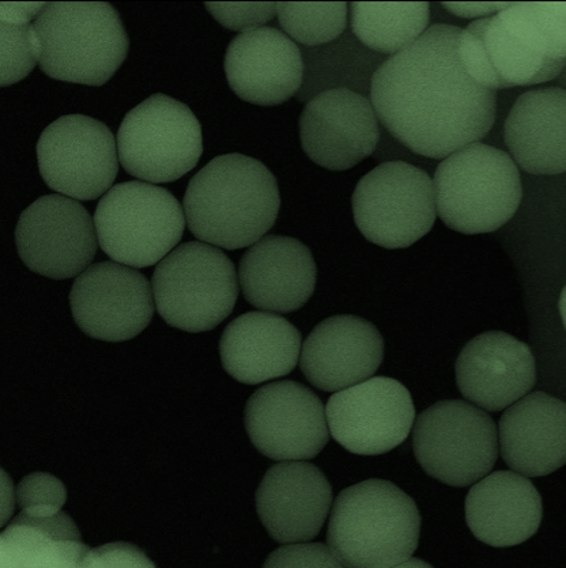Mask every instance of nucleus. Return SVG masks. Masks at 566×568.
<instances>
[{"instance_id":"nucleus-1","label":"nucleus","mask_w":566,"mask_h":568,"mask_svg":"<svg viewBox=\"0 0 566 568\" xmlns=\"http://www.w3.org/2000/svg\"><path fill=\"white\" fill-rule=\"evenodd\" d=\"M462 30L431 27L372 78L370 100L378 122L427 159L445 160L479 143L495 124V92L479 87L457 54Z\"/></svg>"},{"instance_id":"nucleus-2","label":"nucleus","mask_w":566,"mask_h":568,"mask_svg":"<svg viewBox=\"0 0 566 568\" xmlns=\"http://www.w3.org/2000/svg\"><path fill=\"white\" fill-rule=\"evenodd\" d=\"M281 209L279 183L261 161L216 156L191 179L184 196L186 226L202 243L236 251L261 241Z\"/></svg>"},{"instance_id":"nucleus-3","label":"nucleus","mask_w":566,"mask_h":568,"mask_svg":"<svg viewBox=\"0 0 566 568\" xmlns=\"http://www.w3.org/2000/svg\"><path fill=\"white\" fill-rule=\"evenodd\" d=\"M420 534L415 501L393 483L371 479L335 499L327 546L346 568H393L417 551Z\"/></svg>"},{"instance_id":"nucleus-4","label":"nucleus","mask_w":566,"mask_h":568,"mask_svg":"<svg viewBox=\"0 0 566 568\" xmlns=\"http://www.w3.org/2000/svg\"><path fill=\"white\" fill-rule=\"evenodd\" d=\"M33 27L40 69L52 80L102 87L129 54L122 18L108 3H47Z\"/></svg>"},{"instance_id":"nucleus-5","label":"nucleus","mask_w":566,"mask_h":568,"mask_svg":"<svg viewBox=\"0 0 566 568\" xmlns=\"http://www.w3.org/2000/svg\"><path fill=\"white\" fill-rule=\"evenodd\" d=\"M433 186L437 215L453 231L468 235L498 231L519 210L523 196L512 156L482 143L443 160Z\"/></svg>"},{"instance_id":"nucleus-6","label":"nucleus","mask_w":566,"mask_h":568,"mask_svg":"<svg viewBox=\"0 0 566 568\" xmlns=\"http://www.w3.org/2000/svg\"><path fill=\"white\" fill-rule=\"evenodd\" d=\"M156 312L173 328L201 334L231 316L239 297V274L220 247L186 243L156 264Z\"/></svg>"},{"instance_id":"nucleus-7","label":"nucleus","mask_w":566,"mask_h":568,"mask_svg":"<svg viewBox=\"0 0 566 568\" xmlns=\"http://www.w3.org/2000/svg\"><path fill=\"white\" fill-rule=\"evenodd\" d=\"M185 222L178 199L144 181L112 186L94 214L101 250L131 268L161 263L182 240Z\"/></svg>"},{"instance_id":"nucleus-8","label":"nucleus","mask_w":566,"mask_h":568,"mask_svg":"<svg viewBox=\"0 0 566 568\" xmlns=\"http://www.w3.org/2000/svg\"><path fill=\"white\" fill-rule=\"evenodd\" d=\"M117 141L124 171L149 184L182 179L203 154L202 126L194 112L165 94L149 97L131 109Z\"/></svg>"},{"instance_id":"nucleus-9","label":"nucleus","mask_w":566,"mask_h":568,"mask_svg":"<svg viewBox=\"0 0 566 568\" xmlns=\"http://www.w3.org/2000/svg\"><path fill=\"white\" fill-rule=\"evenodd\" d=\"M352 204L358 231L385 250L417 243L437 217L429 174L402 161L384 162L365 174L355 186Z\"/></svg>"},{"instance_id":"nucleus-10","label":"nucleus","mask_w":566,"mask_h":568,"mask_svg":"<svg viewBox=\"0 0 566 568\" xmlns=\"http://www.w3.org/2000/svg\"><path fill=\"white\" fill-rule=\"evenodd\" d=\"M413 447L421 467L433 479L453 487L472 486L495 468L496 423L466 402H439L415 420Z\"/></svg>"},{"instance_id":"nucleus-11","label":"nucleus","mask_w":566,"mask_h":568,"mask_svg":"<svg viewBox=\"0 0 566 568\" xmlns=\"http://www.w3.org/2000/svg\"><path fill=\"white\" fill-rule=\"evenodd\" d=\"M38 161L41 178L59 195L94 201L104 196L117 180L118 141L100 120L69 114L43 131Z\"/></svg>"},{"instance_id":"nucleus-12","label":"nucleus","mask_w":566,"mask_h":568,"mask_svg":"<svg viewBox=\"0 0 566 568\" xmlns=\"http://www.w3.org/2000/svg\"><path fill=\"white\" fill-rule=\"evenodd\" d=\"M16 244L30 271L64 281L90 267L99 239L94 220L81 203L63 195H47L21 214Z\"/></svg>"},{"instance_id":"nucleus-13","label":"nucleus","mask_w":566,"mask_h":568,"mask_svg":"<svg viewBox=\"0 0 566 568\" xmlns=\"http://www.w3.org/2000/svg\"><path fill=\"white\" fill-rule=\"evenodd\" d=\"M251 443L271 460H312L330 440L326 408L321 398L294 381L262 386L245 406Z\"/></svg>"},{"instance_id":"nucleus-14","label":"nucleus","mask_w":566,"mask_h":568,"mask_svg":"<svg viewBox=\"0 0 566 568\" xmlns=\"http://www.w3.org/2000/svg\"><path fill=\"white\" fill-rule=\"evenodd\" d=\"M70 306L83 334L102 342H128L152 323L153 286L135 268L102 262L90 265L77 277Z\"/></svg>"},{"instance_id":"nucleus-15","label":"nucleus","mask_w":566,"mask_h":568,"mask_svg":"<svg viewBox=\"0 0 566 568\" xmlns=\"http://www.w3.org/2000/svg\"><path fill=\"white\" fill-rule=\"evenodd\" d=\"M330 434L346 450L378 456L405 443L415 420L411 392L400 381L375 377L336 392L326 408Z\"/></svg>"},{"instance_id":"nucleus-16","label":"nucleus","mask_w":566,"mask_h":568,"mask_svg":"<svg viewBox=\"0 0 566 568\" xmlns=\"http://www.w3.org/2000/svg\"><path fill=\"white\" fill-rule=\"evenodd\" d=\"M300 139L316 165L343 172L375 153L381 129L375 108L364 94L330 89L306 102L300 118Z\"/></svg>"},{"instance_id":"nucleus-17","label":"nucleus","mask_w":566,"mask_h":568,"mask_svg":"<svg viewBox=\"0 0 566 568\" xmlns=\"http://www.w3.org/2000/svg\"><path fill=\"white\" fill-rule=\"evenodd\" d=\"M225 72L229 87L241 100L275 106L300 93L305 63L300 47L286 33L262 27L232 40Z\"/></svg>"},{"instance_id":"nucleus-18","label":"nucleus","mask_w":566,"mask_h":568,"mask_svg":"<svg viewBox=\"0 0 566 568\" xmlns=\"http://www.w3.org/2000/svg\"><path fill=\"white\" fill-rule=\"evenodd\" d=\"M333 505V488L316 465L286 462L264 475L256 510L271 539L281 544L310 542L323 528Z\"/></svg>"},{"instance_id":"nucleus-19","label":"nucleus","mask_w":566,"mask_h":568,"mask_svg":"<svg viewBox=\"0 0 566 568\" xmlns=\"http://www.w3.org/2000/svg\"><path fill=\"white\" fill-rule=\"evenodd\" d=\"M537 367L532 348L505 332H486L462 349L456 361L457 388L468 402L497 413L534 388Z\"/></svg>"},{"instance_id":"nucleus-20","label":"nucleus","mask_w":566,"mask_h":568,"mask_svg":"<svg viewBox=\"0 0 566 568\" xmlns=\"http://www.w3.org/2000/svg\"><path fill=\"white\" fill-rule=\"evenodd\" d=\"M383 358L384 341L375 325L357 316H334L311 332L300 366L317 389L341 392L370 379Z\"/></svg>"},{"instance_id":"nucleus-21","label":"nucleus","mask_w":566,"mask_h":568,"mask_svg":"<svg viewBox=\"0 0 566 568\" xmlns=\"http://www.w3.org/2000/svg\"><path fill=\"white\" fill-rule=\"evenodd\" d=\"M316 263L310 247L283 235H266L244 253L239 283L252 306L269 313L301 310L316 287Z\"/></svg>"},{"instance_id":"nucleus-22","label":"nucleus","mask_w":566,"mask_h":568,"mask_svg":"<svg viewBox=\"0 0 566 568\" xmlns=\"http://www.w3.org/2000/svg\"><path fill=\"white\" fill-rule=\"evenodd\" d=\"M457 54L467 74L492 92L549 82L566 68V60L546 59L528 50L498 14L463 29Z\"/></svg>"},{"instance_id":"nucleus-23","label":"nucleus","mask_w":566,"mask_h":568,"mask_svg":"<svg viewBox=\"0 0 566 568\" xmlns=\"http://www.w3.org/2000/svg\"><path fill=\"white\" fill-rule=\"evenodd\" d=\"M499 452L505 464L524 477L556 473L566 465V403L535 392L502 416Z\"/></svg>"},{"instance_id":"nucleus-24","label":"nucleus","mask_w":566,"mask_h":568,"mask_svg":"<svg viewBox=\"0 0 566 568\" xmlns=\"http://www.w3.org/2000/svg\"><path fill=\"white\" fill-rule=\"evenodd\" d=\"M301 349L296 326L269 312H250L233 320L220 342L222 366L245 385L287 376L296 368Z\"/></svg>"},{"instance_id":"nucleus-25","label":"nucleus","mask_w":566,"mask_h":568,"mask_svg":"<svg viewBox=\"0 0 566 568\" xmlns=\"http://www.w3.org/2000/svg\"><path fill=\"white\" fill-rule=\"evenodd\" d=\"M544 507L537 487L511 470L487 475L469 489L466 523L487 546L507 548L537 534Z\"/></svg>"},{"instance_id":"nucleus-26","label":"nucleus","mask_w":566,"mask_h":568,"mask_svg":"<svg viewBox=\"0 0 566 568\" xmlns=\"http://www.w3.org/2000/svg\"><path fill=\"white\" fill-rule=\"evenodd\" d=\"M512 160L524 172L556 176L566 172V90L540 88L517 99L504 125Z\"/></svg>"},{"instance_id":"nucleus-27","label":"nucleus","mask_w":566,"mask_h":568,"mask_svg":"<svg viewBox=\"0 0 566 568\" xmlns=\"http://www.w3.org/2000/svg\"><path fill=\"white\" fill-rule=\"evenodd\" d=\"M427 3H352L351 26L368 50L395 54L407 50L429 26Z\"/></svg>"},{"instance_id":"nucleus-28","label":"nucleus","mask_w":566,"mask_h":568,"mask_svg":"<svg viewBox=\"0 0 566 568\" xmlns=\"http://www.w3.org/2000/svg\"><path fill=\"white\" fill-rule=\"evenodd\" d=\"M498 17L528 50L566 60V3H511Z\"/></svg>"},{"instance_id":"nucleus-29","label":"nucleus","mask_w":566,"mask_h":568,"mask_svg":"<svg viewBox=\"0 0 566 568\" xmlns=\"http://www.w3.org/2000/svg\"><path fill=\"white\" fill-rule=\"evenodd\" d=\"M276 16L289 38L310 48L338 40L347 27L346 3H279Z\"/></svg>"},{"instance_id":"nucleus-30","label":"nucleus","mask_w":566,"mask_h":568,"mask_svg":"<svg viewBox=\"0 0 566 568\" xmlns=\"http://www.w3.org/2000/svg\"><path fill=\"white\" fill-rule=\"evenodd\" d=\"M0 87L26 80L41 60V41L32 23L0 21Z\"/></svg>"},{"instance_id":"nucleus-31","label":"nucleus","mask_w":566,"mask_h":568,"mask_svg":"<svg viewBox=\"0 0 566 568\" xmlns=\"http://www.w3.org/2000/svg\"><path fill=\"white\" fill-rule=\"evenodd\" d=\"M18 506L22 513L36 517H51L62 513L68 500V489L58 477L47 473L30 474L16 489Z\"/></svg>"},{"instance_id":"nucleus-32","label":"nucleus","mask_w":566,"mask_h":568,"mask_svg":"<svg viewBox=\"0 0 566 568\" xmlns=\"http://www.w3.org/2000/svg\"><path fill=\"white\" fill-rule=\"evenodd\" d=\"M263 568H346L322 542L287 544L270 554Z\"/></svg>"},{"instance_id":"nucleus-33","label":"nucleus","mask_w":566,"mask_h":568,"mask_svg":"<svg viewBox=\"0 0 566 568\" xmlns=\"http://www.w3.org/2000/svg\"><path fill=\"white\" fill-rule=\"evenodd\" d=\"M276 3H204L222 27L246 33L262 28L276 16Z\"/></svg>"},{"instance_id":"nucleus-34","label":"nucleus","mask_w":566,"mask_h":568,"mask_svg":"<svg viewBox=\"0 0 566 568\" xmlns=\"http://www.w3.org/2000/svg\"><path fill=\"white\" fill-rule=\"evenodd\" d=\"M78 568H155V566L135 546L114 542L89 551Z\"/></svg>"},{"instance_id":"nucleus-35","label":"nucleus","mask_w":566,"mask_h":568,"mask_svg":"<svg viewBox=\"0 0 566 568\" xmlns=\"http://www.w3.org/2000/svg\"><path fill=\"white\" fill-rule=\"evenodd\" d=\"M47 3H2L0 4V21L30 23L43 13Z\"/></svg>"},{"instance_id":"nucleus-36","label":"nucleus","mask_w":566,"mask_h":568,"mask_svg":"<svg viewBox=\"0 0 566 568\" xmlns=\"http://www.w3.org/2000/svg\"><path fill=\"white\" fill-rule=\"evenodd\" d=\"M511 3H443V8L461 18H487L502 13Z\"/></svg>"},{"instance_id":"nucleus-37","label":"nucleus","mask_w":566,"mask_h":568,"mask_svg":"<svg viewBox=\"0 0 566 568\" xmlns=\"http://www.w3.org/2000/svg\"><path fill=\"white\" fill-rule=\"evenodd\" d=\"M3 475V515H2V524L4 525L8 521L11 513L14 509V493H13V483L9 480L8 475H6L4 470Z\"/></svg>"},{"instance_id":"nucleus-38","label":"nucleus","mask_w":566,"mask_h":568,"mask_svg":"<svg viewBox=\"0 0 566 568\" xmlns=\"http://www.w3.org/2000/svg\"><path fill=\"white\" fill-rule=\"evenodd\" d=\"M393 568H433L429 564H426V561L421 559H408L406 561H403V564L397 565Z\"/></svg>"},{"instance_id":"nucleus-39","label":"nucleus","mask_w":566,"mask_h":568,"mask_svg":"<svg viewBox=\"0 0 566 568\" xmlns=\"http://www.w3.org/2000/svg\"><path fill=\"white\" fill-rule=\"evenodd\" d=\"M559 314H562L563 323L566 329V286L563 290L562 297H559Z\"/></svg>"}]
</instances>
